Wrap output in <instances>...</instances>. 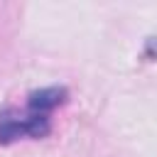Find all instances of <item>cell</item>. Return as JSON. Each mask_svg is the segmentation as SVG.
Wrapping results in <instances>:
<instances>
[{
    "label": "cell",
    "mask_w": 157,
    "mask_h": 157,
    "mask_svg": "<svg viewBox=\"0 0 157 157\" xmlns=\"http://www.w3.org/2000/svg\"><path fill=\"white\" fill-rule=\"evenodd\" d=\"M64 98H66V91H64V88H42V91L29 93L27 108H29V110H37V113L49 115L56 105H61V103H64Z\"/></svg>",
    "instance_id": "7a4b0ae2"
},
{
    "label": "cell",
    "mask_w": 157,
    "mask_h": 157,
    "mask_svg": "<svg viewBox=\"0 0 157 157\" xmlns=\"http://www.w3.org/2000/svg\"><path fill=\"white\" fill-rule=\"evenodd\" d=\"M49 132V115L29 110L25 115H2L0 118V142H12L17 137H42Z\"/></svg>",
    "instance_id": "6da1fadb"
}]
</instances>
